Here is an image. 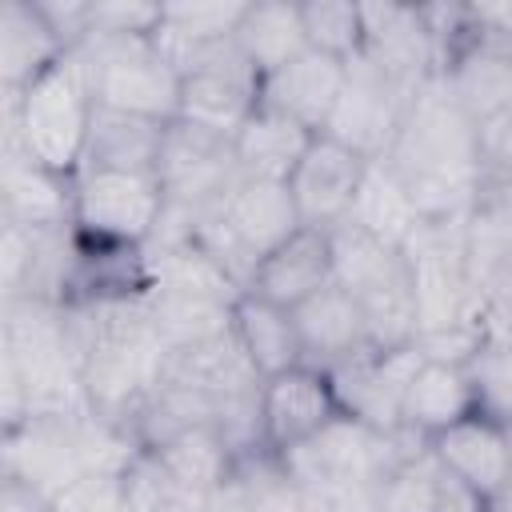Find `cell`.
Segmentation results:
<instances>
[{
  "instance_id": "1",
  "label": "cell",
  "mask_w": 512,
  "mask_h": 512,
  "mask_svg": "<svg viewBox=\"0 0 512 512\" xmlns=\"http://www.w3.org/2000/svg\"><path fill=\"white\" fill-rule=\"evenodd\" d=\"M424 220H460L488 184L480 160V124L432 76L408 104L392 148L380 156Z\"/></svg>"
},
{
  "instance_id": "2",
  "label": "cell",
  "mask_w": 512,
  "mask_h": 512,
  "mask_svg": "<svg viewBox=\"0 0 512 512\" xmlns=\"http://www.w3.org/2000/svg\"><path fill=\"white\" fill-rule=\"evenodd\" d=\"M92 112H96V96H92L88 72L76 52H64L32 84H24L20 92H4L0 148H20L36 164L60 176H76Z\"/></svg>"
},
{
  "instance_id": "3",
  "label": "cell",
  "mask_w": 512,
  "mask_h": 512,
  "mask_svg": "<svg viewBox=\"0 0 512 512\" xmlns=\"http://www.w3.org/2000/svg\"><path fill=\"white\" fill-rule=\"evenodd\" d=\"M332 276L356 300L368 320L376 348H404L416 336V300H412V272L408 256L360 224L344 220L332 232Z\"/></svg>"
},
{
  "instance_id": "4",
  "label": "cell",
  "mask_w": 512,
  "mask_h": 512,
  "mask_svg": "<svg viewBox=\"0 0 512 512\" xmlns=\"http://www.w3.org/2000/svg\"><path fill=\"white\" fill-rule=\"evenodd\" d=\"M296 228L304 224L296 216L288 184L240 176L236 188L192 224V240L248 292L256 264L272 248H280Z\"/></svg>"
},
{
  "instance_id": "5",
  "label": "cell",
  "mask_w": 512,
  "mask_h": 512,
  "mask_svg": "<svg viewBox=\"0 0 512 512\" xmlns=\"http://www.w3.org/2000/svg\"><path fill=\"white\" fill-rule=\"evenodd\" d=\"M72 52L88 72L96 104L160 124L180 116V72L156 36H88Z\"/></svg>"
},
{
  "instance_id": "6",
  "label": "cell",
  "mask_w": 512,
  "mask_h": 512,
  "mask_svg": "<svg viewBox=\"0 0 512 512\" xmlns=\"http://www.w3.org/2000/svg\"><path fill=\"white\" fill-rule=\"evenodd\" d=\"M164 52V48H160ZM180 72V116L220 136H236L244 120L260 108L264 76L240 52L236 36L204 48H172L164 52Z\"/></svg>"
},
{
  "instance_id": "7",
  "label": "cell",
  "mask_w": 512,
  "mask_h": 512,
  "mask_svg": "<svg viewBox=\"0 0 512 512\" xmlns=\"http://www.w3.org/2000/svg\"><path fill=\"white\" fill-rule=\"evenodd\" d=\"M164 216V188L152 172H80L72 228L92 248H144Z\"/></svg>"
},
{
  "instance_id": "8",
  "label": "cell",
  "mask_w": 512,
  "mask_h": 512,
  "mask_svg": "<svg viewBox=\"0 0 512 512\" xmlns=\"http://www.w3.org/2000/svg\"><path fill=\"white\" fill-rule=\"evenodd\" d=\"M412 96L416 92H408L404 84L384 76L372 60L352 56L344 88H340V100H336L332 120H328L324 132L336 136L340 144H348L352 152H360L364 160H380L392 148Z\"/></svg>"
},
{
  "instance_id": "9",
  "label": "cell",
  "mask_w": 512,
  "mask_h": 512,
  "mask_svg": "<svg viewBox=\"0 0 512 512\" xmlns=\"http://www.w3.org/2000/svg\"><path fill=\"white\" fill-rule=\"evenodd\" d=\"M84 412V408H80ZM80 412L72 416H28L4 432V476H16L56 500L68 484L88 476V452L80 440Z\"/></svg>"
},
{
  "instance_id": "10",
  "label": "cell",
  "mask_w": 512,
  "mask_h": 512,
  "mask_svg": "<svg viewBox=\"0 0 512 512\" xmlns=\"http://www.w3.org/2000/svg\"><path fill=\"white\" fill-rule=\"evenodd\" d=\"M336 416L340 400L332 376L316 364H296L260 384V440L276 456L308 444Z\"/></svg>"
},
{
  "instance_id": "11",
  "label": "cell",
  "mask_w": 512,
  "mask_h": 512,
  "mask_svg": "<svg viewBox=\"0 0 512 512\" xmlns=\"http://www.w3.org/2000/svg\"><path fill=\"white\" fill-rule=\"evenodd\" d=\"M420 360L424 356L416 352V344H404V348H364L360 356L336 364L328 376H332L340 412L380 432H396L404 416V392Z\"/></svg>"
},
{
  "instance_id": "12",
  "label": "cell",
  "mask_w": 512,
  "mask_h": 512,
  "mask_svg": "<svg viewBox=\"0 0 512 512\" xmlns=\"http://www.w3.org/2000/svg\"><path fill=\"white\" fill-rule=\"evenodd\" d=\"M364 172H368V160L360 152H352L348 144H340L328 132H316L304 160L288 176V192H292L300 224L324 228V232L344 224L352 216L356 196H360Z\"/></svg>"
},
{
  "instance_id": "13",
  "label": "cell",
  "mask_w": 512,
  "mask_h": 512,
  "mask_svg": "<svg viewBox=\"0 0 512 512\" xmlns=\"http://www.w3.org/2000/svg\"><path fill=\"white\" fill-rule=\"evenodd\" d=\"M360 8H364V48H360L364 60H372L384 76H392L408 92H420L432 76H440V56L424 8L388 4V0Z\"/></svg>"
},
{
  "instance_id": "14",
  "label": "cell",
  "mask_w": 512,
  "mask_h": 512,
  "mask_svg": "<svg viewBox=\"0 0 512 512\" xmlns=\"http://www.w3.org/2000/svg\"><path fill=\"white\" fill-rule=\"evenodd\" d=\"M440 80L476 124L512 112V36L476 24L472 36L444 60Z\"/></svg>"
},
{
  "instance_id": "15",
  "label": "cell",
  "mask_w": 512,
  "mask_h": 512,
  "mask_svg": "<svg viewBox=\"0 0 512 512\" xmlns=\"http://www.w3.org/2000/svg\"><path fill=\"white\" fill-rule=\"evenodd\" d=\"M432 456L440 460V468L460 480L464 488L480 492L484 500H492L508 480H512V448H508V432L504 424L472 412L456 424H448L444 432H436L428 440Z\"/></svg>"
},
{
  "instance_id": "16",
  "label": "cell",
  "mask_w": 512,
  "mask_h": 512,
  "mask_svg": "<svg viewBox=\"0 0 512 512\" xmlns=\"http://www.w3.org/2000/svg\"><path fill=\"white\" fill-rule=\"evenodd\" d=\"M344 76H348V60L308 48L296 60H288L284 68H276L272 76H264L260 104L292 116L308 132H324L332 120V108L340 100Z\"/></svg>"
},
{
  "instance_id": "17",
  "label": "cell",
  "mask_w": 512,
  "mask_h": 512,
  "mask_svg": "<svg viewBox=\"0 0 512 512\" xmlns=\"http://www.w3.org/2000/svg\"><path fill=\"white\" fill-rule=\"evenodd\" d=\"M0 200H4V224L72 228L76 176H60L36 164L20 148H0Z\"/></svg>"
},
{
  "instance_id": "18",
  "label": "cell",
  "mask_w": 512,
  "mask_h": 512,
  "mask_svg": "<svg viewBox=\"0 0 512 512\" xmlns=\"http://www.w3.org/2000/svg\"><path fill=\"white\" fill-rule=\"evenodd\" d=\"M292 316H296L304 364H316L324 372L360 356L364 348H376L364 312L356 308V300L336 280L328 288H320L316 296H308L304 304H296Z\"/></svg>"
},
{
  "instance_id": "19",
  "label": "cell",
  "mask_w": 512,
  "mask_h": 512,
  "mask_svg": "<svg viewBox=\"0 0 512 512\" xmlns=\"http://www.w3.org/2000/svg\"><path fill=\"white\" fill-rule=\"evenodd\" d=\"M332 280V236L324 228H296L280 248H272L256 264L248 292L280 308H296Z\"/></svg>"
},
{
  "instance_id": "20",
  "label": "cell",
  "mask_w": 512,
  "mask_h": 512,
  "mask_svg": "<svg viewBox=\"0 0 512 512\" xmlns=\"http://www.w3.org/2000/svg\"><path fill=\"white\" fill-rule=\"evenodd\" d=\"M168 124L96 104L88 140H84V156H80V172H152L156 176Z\"/></svg>"
},
{
  "instance_id": "21",
  "label": "cell",
  "mask_w": 512,
  "mask_h": 512,
  "mask_svg": "<svg viewBox=\"0 0 512 512\" xmlns=\"http://www.w3.org/2000/svg\"><path fill=\"white\" fill-rule=\"evenodd\" d=\"M316 132H308L304 124H296L292 116L260 104L244 128L232 136V152L240 164V176L248 180H272V184H288V176L296 172V164L304 160L308 144Z\"/></svg>"
},
{
  "instance_id": "22",
  "label": "cell",
  "mask_w": 512,
  "mask_h": 512,
  "mask_svg": "<svg viewBox=\"0 0 512 512\" xmlns=\"http://www.w3.org/2000/svg\"><path fill=\"white\" fill-rule=\"evenodd\" d=\"M232 336L260 380L304 364L292 308H280L256 292H240V300L232 304Z\"/></svg>"
},
{
  "instance_id": "23",
  "label": "cell",
  "mask_w": 512,
  "mask_h": 512,
  "mask_svg": "<svg viewBox=\"0 0 512 512\" xmlns=\"http://www.w3.org/2000/svg\"><path fill=\"white\" fill-rule=\"evenodd\" d=\"M68 48L44 20L36 0H4L0 8V84L20 92L40 72H48Z\"/></svg>"
},
{
  "instance_id": "24",
  "label": "cell",
  "mask_w": 512,
  "mask_h": 512,
  "mask_svg": "<svg viewBox=\"0 0 512 512\" xmlns=\"http://www.w3.org/2000/svg\"><path fill=\"white\" fill-rule=\"evenodd\" d=\"M472 412H476V392H472L468 368L464 364L420 360V368H416V376L408 380V392H404L400 428H412L424 440H432L436 432H444L448 424H456Z\"/></svg>"
},
{
  "instance_id": "25",
  "label": "cell",
  "mask_w": 512,
  "mask_h": 512,
  "mask_svg": "<svg viewBox=\"0 0 512 512\" xmlns=\"http://www.w3.org/2000/svg\"><path fill=\"white\" fill-rule=\"evenodd\" d=\"M152 452L160 456V464L168 468V476L180 484V492L188 496V504L200 512L208 492L236 468V452L228 448V440L216 428H184L160 444H152Z\"/></svg>"
},
{
  "instance_id": "26",
  "label": "cell",
  "mask_w": 512,
  "mask_h": 512,
  "mask_svg": "<svg viewBox=\"0 0 512 512\" xmlns=\"http://www.w3.org/2000/svg\"><path fill=\"white\" fill-rule=\"evenodd\" d=\"M236 44H240V52L252 60V68L260 76H272L276 68H284L288 60L308 52L300 4H288V0H256V4H248L244 20L236 28Z\"/></svg>"
},
{
  "instance_id": "27",
  "label": "cell",
  "mask_w": 512,
  "mask_h": 512,
  "mask_svg": "<svg viewBox=\"0 0 512 512\" xmlns=\"http://www.w3.org/2000/svg\"><path fill=\"white\" fill-rule=\"evenodd\" d=\"M348 220L360 224L368 236L400 248V252L412 240V232L424 224V216L416 212L404 184L396 180V172L384 160H368V172H364V184H360V196H356Z\"/></svg>"
},
{
  "instance_id": "28",
  "label": "cell",
  "mask_w": 512,
  "mask_h": 512,
  "mask_svg": "<svg viewBox=\"0 0 512 512\" xmlns=\"http://www.w3.org/2000/svg\"><path fill=\"white\" fill-rule=\"evenodd\" d=\"M240 0H176L160 8V28H156V44L164 52L172 48H204V44H220L232 40L240 20H244Z\"/></svg>"
},
{
  "instance_id": "29",
  "label": "cell",
  "mask_w": 512,
  "mask_h": 512,
  "mask_svg": "<svg viewBox=\"0 0 512 512\" xmlns=\"http://www.w3.org/2000/svg\"><path fill=\"white\" fill-rule=\"evenodd\" d=\"M444 488V468L432 448L400 460L376 484V512H436Z\"/></svg>"
},
{
  "instance_id": "30",
  "label": "cell",
  "mask_w": 512,
  "mask_h": 512,
  "mask_svg": "<svg viewBox=\"0 0 512 512\" xmlns=\"http://www.w3.org/2000/svg\"><path fill=\"white\" fill-rule=\"evenodd\" d=\"M236 472L244 480L248 512H308L296 476L288 472V464L276 452H268V448L244 452V456H236Z\"/></svg>"
},
{
  "instance_id": "31",
  "label": "cell",
  "mask_w": 512,
  "mask_h": 512,
  "mask_svg": "<svg viewBox=\"0 0 512 512\" xmlns=\"http://www.w3.org/2000/svg\"><path fill=\"white\" fill-rule=\"evenodd\" d=\"M308 48L336 60H352L364 48V8L352 0H308L300 4Z\"/></svg>"
},
{
  "instance_id": "32",
  "label": "cell",
  "mask_w": 512,
  "mask_h": 512,
  "mask_svg": "<svg viewBox=\"0 0 512 512\" xmlns=\"http://www.w3.org/2000/svg\"><path fill=\"white\" fill-rule=\"evenodd\" d=\"M468 380L476 392V412L512 424V340L508 336H488L476 356L468 360Z\"/></svg>"
},
{
  "instance_id": "33",
  "label": "cell",
  "mask_w": 512,
  "mask_h": 512,
  "mask_svg": "<svg viewBox=\"0 0 512 512\" xmlns=\"http://www.w3.org/2000/svg\"><path fill=\"white\" fill-rule=\"evenodd\" d=\"M160 8L148 0H88V36H156Z\"/></svg>"
},
{
  "instance_id": "34",
  "label": "cell",
  "mask_w": 512,
  "mask_h": 512,
  "mask_svg": "<svg viewBox=\"0 0 512 512\" xmlns=\"http://www.w3.org/2000/svg\"><path fill=\"white\" fill-rule=\"evenodd\" d=\"M52 512H132V504L120 472H88L52 500Z\"/></svg>"
},
{
  "instance_id": "35",
  "label": "cell",
  "mask_w": 512,
  "mask_h": 512,
  "mask_svg": "<svg viewBox=\"0 0 512 512\" xmlns=\"http://www.w3.org/2000/svg\"><path fill=\"white\" fill-rule=\"evenodd\" d=\"M0 512H52V500L16 476H0Z\"/></svg>"
},
{
  "instance_id": "36",
  "label": "cell",
  "mask_w": 512,
  "mask_h": 512,
  "mask_svg": "<svg viewBox=\"0 0 512 512\" xmlns=\"http://www.w3.org/2000/svg\"><path fill=\"white\" fill-rule=\"evenodd\" d=\"M436 512H488V500H484L480 492L464 488L460 480H452V476L444 472V488H440V504H436Z\"/></svg>"
},
{
  "instance_id": "37",
  "label": "cell",
  "mask_w": 512,
  "mask_h": 512,
  "mask_svg": "<svg viewBox=\"0 0 512 512\" xmlns=\"http://www.w3.org/2000/svg\"><path fill=\"white\" fill-rule=\"evenodd\" d=\"M472 16H476V24L500 32V36H512V4H472Z\"/></svg>"
},
{
  "instance_id": "38",
  "label": "cell",
  "mask_w": 512,
  "mask_h": 512,
  "mask_svg": "<svg viewBox=\"0 0 512 512\" xmlns=\"http://www.w3.org/2000/svg\"><path fill=\"white\" fill-rule=\"evenodd\" d=\"M488 336H508V340H512V308H508V312L488 328Z\"/></svg>"
},
{
  "instance_id": "39",
  "label": "cell",
  "mask_w": 512,
  "mask_h": 512,
  "mask_svg": "<svg viewBox=\"0 0 512 512\" xmlns=\"http://www.w3.org/2000/svg\"><path fill=\"white\" fill-rule=\"evenodd\" d=\"M504 432H508V448H512V424H504Z\"/></svg>"
}]
</instances>
